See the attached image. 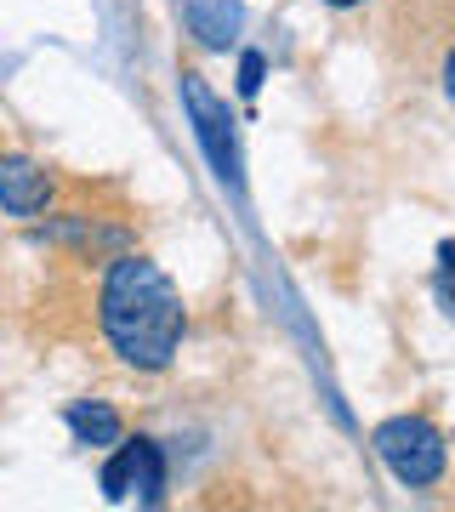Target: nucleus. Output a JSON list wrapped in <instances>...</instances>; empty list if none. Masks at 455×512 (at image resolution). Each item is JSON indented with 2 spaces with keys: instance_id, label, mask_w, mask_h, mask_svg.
Wrapping results in <instances>:
<instances>
[{
  "instance_id": "obj_3",
  "label": "nucleus",
  "mask_w": 455,
  "mask_h": 512,
  "mask_svg": "<svg viewBox=\"0 0 455 512\" xmlns=\"http://www.w3.org/2000/svg\"><path fill=\"white\" fill-rule=\"evenodd\" d=\"M182 109L194 120V137H200L211 171H217L222 183H239V148H234V131H228L234 120H228V103L205 86L200 69H182Z\"/></svg>"
},
{
  "instance_id": "obj_9",
  "label": "nucleus",
  "mask_w": 455,
  "mask_h": 512,
  "mask_svg": "<svg viewBox=\"0 0 455 512\" xmlns=\"http://www.w3.org/2000/svg\"><path fill=\"white\" fill-rule=\"evenodd\" d=\"M438 80H444V97H450V109H455V40L444 46V69H438Z\"/></svg>"
},
{
  "instance_id": "obj_8",
  "label": "nucleus",
  "mask_w": 455,
  "mask_h": 512,
  "mask_svg": "<svg viewBox=\"0 0 455 512\" xmlns=\"http://www.w3.org/2000/svg\"><path fill=\"white\" fill-rule=\"evenodd\" d=\"M256 86H262V52H245L239 57V92L256 97Z\"/></svg>"
},
{
  "instance_id": "obj_2",
  "label": "nucleus",
  "mask_w": 455,
  "mask_h": 512,
  "mask_svg": "<svg viewBox=\"0 0 455 512\" xmlns=\"http://www.w3.org/2000/svg\"><path fill=\"white\" fill-rule=\"evenodd\" d=\"M370 444H376L382 467L399 478L404 490H433L438 478H444V467H450L444 433H438L427 416H393V421H382V427L370 433Z\"/></svg>"
},
{
  "instance_id": "obj_5",
  "label": "nucleus",
  "mask_w": 455,
  "mask_h": 512,
  "mask_svg": "<svg viewBox=\"0 0 455 512\" xmlns=\"http://www.w3.org/2000/svg\"><path fill=\"white\" fill-rule=\"evenodd\" d=\"M52 205V177L29 154H0V211L6 217H40Z\"/></svg>"
},
{
  "instance_id": "obj_4",
  "label": "nucleus",
  "mask_w": 455,
  "mask_h": 512,
  "mask_svg": "<svg viewBox=\"0 0 455 512\" xmlns=\"http://www.w3.org/2000/svg\"><path fill=\"white\" fill-rule=\"evenodd\" d=\"M165 490V450L154 439H120L114 444V456L103 461V495L109 501H131V495H143V501H160Z\"/></svg>"
},
{
  "instance_id": "obj_7",
  "label": "nucleus",
  "mask_w": 455,
  "mask_h": 512,
  "mask_svg": "<svg viewBox=\"0 0 455 512\" xmlns=\"http://www.w3.org/2000/svg\"><path fill=\"white\" fill-rule=\"evenodd\" d=\"M69 427H74V439H80V444H120V439H126V433H120V416H114L103 399L69 404Z\"/></svg>"
},
{
  "instance_id": "obj_1",
  "label": "nucleus",
  "mask_w": 455,
  "mask_h": 512,
  "mask_svg": "<svg viewBox=\"0 0 455 512\" xmlns=\"http://www.w3.org/2000/svg\"><path fill=\"white\" fill-rule=\"evenodd\" d=\"M97 325L131 370H165L182 348L188 313H182V291L160 262L114 256L103 291H97Z\"/></svg>"
},
{
  "instance_id": "obj_10",
  "label": "nucleus",
  "mask_w": 455,
  "mask_h": 512,
  "mask_svg": "<svg viewBox=\"0 0 455 512\" xmlns=\"http://www.w3.org/2000/svg\"><path fill=\"white\" fill-rule=\"evenodd\" d=\"M325 6H336V12H347V6H364V0H325Z\"/></svg>"
},
{
  "instance_id": "obj_6",
  "label": "nucleus",
  "mask_w": 455,
  "mask_h": 512,
  "mask_svg": "<svg viewBox=\"0 0 455 512\" xmlns=\"http://www.w3.org/2000/svg\"><path fill=\"white\" fill-rule=\"evenodd\" d=\"M182 23H188V35L200 40V46L228 52L239 23H245V6L239 0H182Z\"/></svg>"
}]
</instances>
